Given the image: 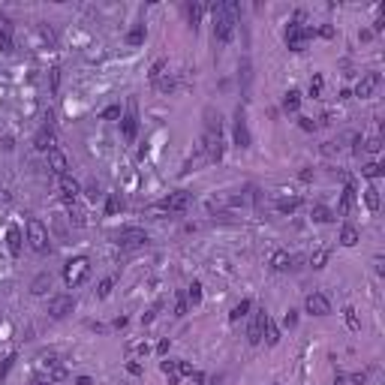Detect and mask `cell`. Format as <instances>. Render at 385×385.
I'll return each instance as SVG.
<instances>
[{
  "label": "cell",
  "instance_id": "1",
  "mask_svg": "<svg viewBox=\"0 0 385 385\" xmlns=\"http://www.w3.org/2000/svg\"><path fill=\"white\" fill-rule=\"evenodd\" d=\"M211 12H214V39L217 42H229L235 24H238V3L235 0L211 3Z\"/></svg>",
  "mask_w": 385,
  "mask_h": 385
},
{
  "label": "cell",
  "instance_id": "2",
  "mask_svg": "<svg viewBox=\"0 0 385 385\" xmlns=\"http://www.w3.org/2000/svg\"><path fill=\"white\" fill-rule=\"evenodd\" d=\"M88 277H91V262H88L85 256L69 259V262L64 265V280H66V286H69V289L81 286Z\"/></svg>",
  "mask_w": 385,
  "mask_h": 385
},
{
  "label": "cell",
  "instance_id": "3",
  "mask_svg": "<svg viewBox=\"0 0 385 385\" xmlns=\"http://www.w3.org/2000/svg\"><path fill=\"white\" fill-rule=\"evenodd\" d=\"M28 241H31L33 253H45V250H48V229L39 223L36 217L28 220Z\"/></svg>",
  "mask_w": 385,
  "mask_h": 385
},
{
  "label": "cell",
  "instance_id": "4",
  "mask_svg": "<svg viewBox=\"0 0 385 385\" xmlns=\"http://www.w3.org/2000/svg\"><path fill=\"white\" fill-rule=\"evenodd\" d=\"M310 36H313V31H310V28H304V24H289V31H286V45H289V51H304Z\"/></svg>",
  "mask_w": 385,
  "mask_h": 385
},
{
  "label": "cell",
  "instance_id": "5",
  "mask_svg": "<svg viewBox=\"0 0 385 385\" xmlns=\"http://www.w3.org/2000/svg\"><path fill=\"white\" fill-rule=\"evenodd\" d=\"M118 244L124 250H139V247H148V235H145V229H121Z\"/></svg>",
  "mask_w": 385,
  "mask_h": 385
},
{
  "label": "cell",
  "instance_id": "6",
  "mask_svg": "<svg viewBox=\"0 0 385 385\" xmlns=\"http://www.w3.org/2000/svg\"><path fill=\"white\" fill-rule=\"evenodd\" d=\"M75 310V298L72 295H54L51 301H48V316L51 319H64Z\"/></svg>",
  "mask_w": 385,
  "mask_h": 385
},
{
  "label": "cell",
  "instance_id": "7",
  "mask_svg": "<svg viewBox=\"0 0 385 385\" xmlns=\"http://www.w3.org/2000/svg\"><path fill=\"white\" fill-rule=\"evenodd\" d=\"M304 310H307L310 316H328V313H331V301H328V295H322V292H310V295L304 298Z\"/></svg>",
  "mask_w": 385,
  "mask_h": 385
},
{
  "label": "cell",
  "instance_id": "8",
  "mask_svg": "<svg viewBox=\"0 0 385 385\" xmlns=\"http://www.w3.org/2000/svg\"><path fill=\"white\" fill-rule=\"evenodd\" d=\"M379 85H382V75H379V72H364V75L358 78V85H355V96H358V99H367V96L376 94Z\"/></svg>",
  "mask_w": 385,
  "mask_h": 385
},
{
  "label": "cell",
  "instance_id": "9",
  "mask_svg": "<svg viewBox=\"0 0 385 385\" xmlns=\"http://www.w3.org/2000/svg\"><path fill=\"white\" fill-rule=\"evenodd\" d=\"M202 148H205L208 160H220V157H223V135L205 129V135H202Z\"/></svg>",
  "mask_w": 385,
  "mask_h": 385
},
{
  "label": "cell",
  "instance_id": "10",
  "mask_svg": "<svg viewBox=\"0 0 385 385\" xmlns=\"http://www.w3.org/2000/svg\"><path fill=\"white\" fill-rule=\"evenodd\" d=\"M121 132H124L127 142H135V132H139V115H135V102H132V99H129L127 115L121 118Z\"/></svg>",
  "mask_w": 385,
  "mask_h": 385
},
{
  "label": "cell",
  "instance_id": "11",
  "mask_svg": "<svg viewBox=\"0 0 385 385\" xmlns=\"http://www.w3.org/2000/svg\"><path fill=\"white\" fill-rule=\"evenodd\" d=\"M265 325H268V313H265V307H262V310H256V313H253L250 328H247V340H250V343H262Z\"/></svg>",
  "mask_w": 385,
  "mask_h": 385
},
{
  "label": "cell",
  "instance_id": "12",
  "mask_svg": "<svg viewBox=\"0 0 385 385\" xmlns=\"http://www.w3.org/2000/svg\"><path fill=\"white\" fill-rule=\"evenodd\" d=\"M235 145L238 148H250V129H247V118H244V108L241 105L235 112Z\"/></svg>",
  "mask_w": 385,
  "mask_h": 385
},
{
  "label": "cell",
  "instance_id": "13",
  "mask_svg": "<svg viewBox=\"0 0 385 385\" xmlns=\"http://www.w3.org/2000/svg\"><path fill=\"white\" fill-rule=\"evenodd\" d=\"M160 208L162 211H187V208H190V193H184V190L169 193V196L162 199Z\"/></svg>",
  "mask_w": 385,
  "mask_h": 385
},
{
  "label": "cell",
  "instance_id": "14",
  "mask_svg": "<svg viewBox=\"0 0 385 385\" xmlns=\"http://www.w3.org/2000/svg\"><path fill=\"white\" fill-rule=\"evenodd\" d=\"M39 364H42V367L48 370V376H51L54 382L66 379V367L61 364V358H58V355H42V358H39Z\"/></svg>",
  "mask_w": 385,
  "mask_h": 385
},
{
  "label": "cell",
  "instance_id": "15",
  "mask_svg": "<svg viewBox=\"0 0 385 385\" xmlns=\"http://www.w3.org/2000/svg\"><path fill=\"white\" fill-rule=\"evenodd\" d=\"M48 169H51L58 178L69 175V160H66L64 151H58V148H51V151H48Z\"/></svg>",
  "mask_w": 385,
  "mask_h": 385
},
{
  "label": "cell",
  "instance_id": "16",
  "mask_svg": "<svg viewBox=\"0 0 385 385\" xmlns=\"http://www.w3.org/2000/svg\"><path fill=\"white\" fill-rule=\"evenodd\" d=\"M33 145H36L39 151H45V154H48V151L54 148V129L48 127V124H42V127H39V132L33 135Z\"/></svg>",
  "mask_w": 385,
  "mask_h": 385
},
{
  "label": "cell",
  "instance_id": "17",
  "mask_svg": "<svg viewBox=\"0 0 385 385\" xmlns=\"http://www.w3.org/2000/svg\"><path fill=\"white\" fill-rule=\"evenodd\" d=\"M78 190H81V187H78V181H75V178H69V175H64V178H61V196H64L69 205L75 202Z\"/></svg>",
  "mask_w": 385,
  "mask_h": 385
},
{
  "label": "cell",
  "instance_id": "18",
  "mask_svg": "<svg viewBox=\"0 0 385 385\" xmlns=\"http://www.w3.org/2000/svg\"><path fill=\"white\" fill-rule=\"evenodd\" d=\"M160 370L166 373L169 385H178V382H181V361H162Z\"/></svg>",
  "mask_w": 385,
  "mask_h": 385
},
{
  "label": "cell",
  "instance_id": "19",
  "mask_svg": "<svg viewBox=\"0 0 385 385\" xmlns=\"http://www.w3.org/2000/svg\"><path fill=\"white\" fill-rule=\"evenodd\" d=\"M6 244H9V253H12V256H21V229H18V226H9Z\"/></svg>",
  "mask_w": 385,
  "mask_h": 385
},
{
  "label": "cell",
  "instance_id": "20",
  "mask_svg": "<svg viewBox=\"0 0 385 385\" xmlns=\"http://www.w3.org/2000/svg\"><path fill=\"white\" fill-rule=\"evenodd\" d=\"M48 289H51V274H48V271H42V274H36V277H33V283H31L33 295H45Z\"/></svg>",
  "mask_w": 385,
  "mask_h": 385
},
{
  "label": "cell",
  "instance_id": "21",
  "mask_svg": "<svg viewBox=\"0 0 385 385\" xmlns=\"http://www.w3.org/2000/svg\"><path fill=\"white\" fill-rule=\"evenodd\" d=\"M358 238H361V235H358V229H355L352 223H346L343 229H340V244H343V247H355Z\"/></svg>",
  "mask_w": 385,
  "mask_h": 385
},
{
  "label": "cell",
  "instance_id": "22",
  "mask_svg": "<svg viewBox=\"0 0 385 385\" xmlns=\"http://www.w3.org/2000/svg\"><path fill=\"white\" fill-rule=\"evenodd\" d=\"M271 268H274V271H289V268H292V256H289L286 250H277V253L271 256Z\"/></svg>",
  "mask_w": 385,
  "mask_h": 385
},
{
  "label": "cell",
  "instance_id": "23",
  "mask_svg": "<svg viewBox=\"0 0 385 385\" xmlns=\"http://www.w3.org/2000/svg\"><path fill=\"white\" fill-rule=\"evenodd\" d=\"M352 202H355V187L349 184V187L343 190V199H340V211H337V214H340V217H346V214L352 211Z\"/></svg>",
  "mask_w": 385,
  "mask_h": 385
},
{
  "label": "cell",
  "instance_id": "24",
  "mask_svg": "<svg viewBox=\"0 0 385 385\" xmlns=\"http://www.w3.org/2000/svg\"><path fill=\"white\" fill-rule=\"evenodd\" d=\"M220 112H214V108H205V129H211V132H220Z\"/></svg>",
  "mask_w": 385,
  "mask_h": 385
},
{
  "label": "cell",
  "instance_id": "25",
  "mask_svg": "<svg viewBox=\"0 0 385 385\" xmlns=\"http://www.w3.org/2000/svg\"><path fill=\"white\" fill-rule=\"evenodd\" d=\"M298 208H301V199H298V196H289V199H280V202H277V211H280V214H292V211H298Z\"/></svg>",
  "mask_w": 385,
  "mask_h": 385
},
{
  "label": "cell",
  "instance_id": "26",
  "mask_svg": "<svg viewBox=\"0 0 385 385\" xmlns=\"http://www.w3.org/2000/svg\"><path fill=\"white\" fill-rule=\"evenodd\" d=\"M202 12H205V6H202V3H187V21H190L193 31H196V24H199Z\"/></svg>",
  "mask_w": 385,
  "mask_h": 385
},
{
  "label": "cell",
  "instance_id": "27",
  "mask_svg": "<svg viewBox=\"0 0 385 385\" xmlns=\"http://www.w3.org/2000/svg\"><path fill=\"white\" fill-rule=\"evenodd\" d=\"M250 307H253V304H250V301L244 298L241 304H235V307H232V313H229V319H232V322H241V319H244V316H247V313H250Z\"/></svg>",
  "mask_w": 385,
  "mask_h": 385
},
{
  "label": "cell",
  "instance_id": "28",
  "mask_svg": "<svg viewBox=\"0 0 385 385\" xmlns=\"http://www.w3.org/2000/svg\"><path fill=\"white\" fill-rule=\"evenodd\" d=\"M364 205H367L370 211H379L382 202H379V190H376V187H367V190H364Z\"/></svg>",
  "mask_w": 385,
  "mask_h": 385
},
{
  "label": "cell",
  "instance_id": "29",
  "mask_svg": "<svg viewBox=\"0 0 385 385\" xmlns=\"http://www.w3.org/2000/svg\"><path fill=\"white\" fill-rule=\"evenodd\" d=\"M262 337H265L268 346H277V343H280V331H277V325H274L271 319H268V325H265V334H262Z\"/></svg>",
  "mask_w": 385,
  "mask_h": 385
},
{
  "label": "cell",
  "instance_id": "30",
  "mask_svg": "<svg viewBox=\"0 0 385 385\" xmlns=\"http://www.w3.org/2000/svg\"><path fill=\"white\" fill-rule=\"evenodd\" d=\"M298 105H301V94H298V91H289V94L283 96V108H286V112H298Z\"/></svg>",
  "mask_w": 385,
  "mask_h": 385
},
{
  "label": "cell",
  "instance_id": "31",
  "mask_svg": "<svg viewBox=\"0 0 385 385\" xmlns=\"http://www.w3.org/2000/svg\"><path fill=\"white\" fill-rule=\"evenodd\" d=\"M166 69H169V64H166V61H154V66H151V72H148V75H151V81H154V85H157V81H160L162 75H166Z\"/></svg>",
  "mask_w": 385,
  "mask_h": 385
},
{
  "label": "cell",
  "instance_id": "32",
  "mask_svg": "<svg viewBox=\"0 0 385 385\" xmlns=\"http://www.w3.org/2000/svg\"><path fill=\"white\" fill-rule=\"evenodd\" d=\"M313 220H316V223H331V220H334V214H331L325 205H313Z\"/></svg>",
  "mask_w": 385,
  "mask_h": 385
},
{
  "label": "cell",
  "instance_id": "33",
  "mask_svg": "<svg viewBox=\"0 0 385 385\" xmlns=\"http://www.w3.org/2000/svg\"><path fill=\"white\" fill-rule=\"evenodd\" d=\"M127 42L129 45H142V42H145V24H135V28L127 33Z\"/></svg>",
  "mask_w": 385,
  "mask_h": 385
},
{
  "label": "cell",
  "instance_id": "34",
  "mask_svg": "<svg viewBox=\"0 0 385 385\" xmlns=\"http://www.w3.org/2000/svg\"><path fill=\"white\" fill-rule=\"evenodd\" d=\"M112 289H115V277H102V280H99V286H96V295H99V298H108V295H112Z\"/></svg>",
  "mask_w": 385,
  "mask_h": 385
},
{
  "label": "cell",
  "instance_id": "35",
  "mask_svg": "<svg viewBox=\"0 0 385 385\" xmlns=\"http://www.w3.org/2000/svg\"><path fill=\"white\" fill-rule=\"evenodd\" d=\"M154 88H157V91H162V94H169V91H175V78H172V75L166 72V75H162V78L157 81V85H154Z\"/></svg>",
  "mask_w": 385,
  "mask_h": 385
},
{
  "label": "cell",
  "instance_id": "36",
  "mask_svg": "<svg viewBox=\"0 0 385 385\" xmlns=\"http://www.w3.org/2000/svg\"><path fill=\"white\" fill-rule=\"evenodd\" d=\"M69 220H72V226H85V211L78 205H69Z\"/></svg>",
  "mask_w": 385,
  "mask_h": 385
},
{
  "label": "cell",
  "instance_id": "37",
  "mask_svg": "<svg viewBox=\"0 0 385 385\" xmlns=\"http://www.w3.org/2000/svg\"><path fill=\"white\" fill-rule=\"evenodd\" d=\"M325 262H328V250H316L310 256V268H325Z\"/></svg>",
  "mask_w": 385,
  "mask_h": 385
},
{
  "label": "cell",
  "instance_id": "38",
  "mask_svg": "<svg viewBox=\"0 0 385 385\" xmlns=\"http://www.w3.org/2000/svg\"><path fill=\"white\" fill-rule=\"evenodd\" d=\"M187 301H190V304H199V301H202V286H199V283H190V286H187Z\"/></svg>",
  "mask_w": 385,
  "mask_h": 385
},
{
  "label": "cell",
  "instance_id": "39",
  "mask_svg": "<svg viewBox=\"0 0 385 385\" xmlns=\"http://www.w3.org/2000/svg\"><path fill=\"white\" fill-rule=\"evenodd\" d=\"M361 175H364V178H379V175H382V166H379V162H367V166L361 169Z\"/></svg>",
  "mask_w": 385,
  "mask_h": 385
},
{
  "label": "cell",
  "instance_id": "40",
  "mask_svg": "<svg viewBox=\"0 0 385 385\" xmlns=\"http://www.w3.org/2000/svg\"><path fill=\"white\" fill-rule=\"evenodd\" d=\"M175 316H187V292H178V301H175Z\"/></svg>",
  "mask_w": 385,
  "mask_h": 385
},
{
  "label": "cell",
  "instance_id": "41",
  "mask_svg": "<svg viewBox=\"0 0 385 385\" xmlns=\"http://www.w3.org/2000/svg\"><path fill=\"white\" fill-rule=\"evenodd\" d=\"M343 316H346V325H349L352 331H361V322H358V316H355L352 307H346V310H343Z\"/></svg>",
  "mask_w": 385,
  "mask_h": 385
},
{
  "label": "cell",
  "instance_id": "42",
  "mask_svg": "<svg viewBox=\"0 0 385 385\" xmlns=\"http://www.w3.org/2000/svg\"><path fill=\"white\" fill-rule=\"evenodd\" d=\"M379 148H382V139H379V135H373V139L364 142V151H367V154H379Z\"/></svg>",
  "mask_w": 385,
  "mask_h": 385
},
{
  "label": "cell",
  "instance_id": "43",
  "mask_svg": "<svg viewBox=\"0 0 385 385\" xmlns=\"http://www.w3.org/2000/svg\"><path fill=\"white\" fill-rule=\"evenodd\" d=\"M307 94L313 96V99L322 94V75H313V78H310V88H307Z\"/></svg>",
  "mask_w": 385,
  "mask_h": 385
},
{
  "label": "cell",
  "instance_id": "44",
  "mask_svg": "<svg viewBox=\"0 0 385 385\" xmlns=\"http://www.w3.org/2000/svg\"><path fill=\"white\" fill-rule=\"evenodd\" d=\"M102 118H105V121H118V118H121V105H108V108L102 112Z\"/></svg>",
  "mask_w": 385,
  "mask_h": 385
},
{
  "label": "cell",
  "instance_id": "45",
  "mask_svg": "<svg viewBox=\"0 0 385 385\" xmlns=\"http://www.w3.org/2000/svg\"><path fill=\"white\" fill-rule=\"evenodd\" d=\"M118 208H121V202H118L115 196H108V202H105V211H108V214H118Z\"/></svg>",
  "mask_w": 385,
  "mask_h": 385
},
{
  "label": "cell",
  "instance_id": "46",
  "mask_svg": "<svg viewBox=\"0 0 385 385\" xmlns=\"http://www.w3.org/2000/svg\"><path fill=\"white\" fill-rule=\"evenodd\" d=\"M0 51H12V42H9V33H0Z\"/></svg>",
  "mask_w": 385,
  "mask_h": 385
},
{
  "label": "cell",
  "instance_id": "47",
  "mask_svg": "<svg viewBox=\"0 0 385 385\" xmlns=\"http://www.w3.org/2000/svg\"><path fill=\"white\" fill-rule=\"evenodd\" d=\"M12 361H15V355H9V358L3 361V367H0V379H3L6 373H9V367H12Z\"/></svg>",
  "mask_w": 385,
  "mask_h": 385
},
{
  "label": "cell",
  "instance_id": "48",
  "mask_svg": "<svg viewBox=\"0 0 385 385\" xmlns=\"http://www.w3.org/2000/svg\"><path fill=\"white\" fill-rule=\"evenodd\" d=\"M127 370L132 373V376H139V373H142V364H139V361H129V364H127Z\"/></svg>",
  "mask_w": 385,
  "mask_h": 385
},
{
  "label": "cell",
  "instance_id": "49",
  "mask_svg": "<svg viewBox=\"0 0 385 385\" xmlns=\"http://www.w3.org/2000/svg\"><path fill=\"white\" fill-rule=\"evenodd\" d=\"M88 196H91V199H99V196H102V193H99V187H96V184H88Z\"/></svg>",
  "mask_w": 385,
  "mask_h": 385
},
{
  "label": "cell",
  "instance_id": "50",
  "mask_svg": "<svg viewBox=\"0 0 385 385\" xmlns=\"http://www.w3.org/2000/svg\"><path fill=\"white\" fill-rule=\"evenodd\" d=\"M193 373H196V370H193L190 364H187V361H181V376H193Z\"/></svg>",
  "mask_w": 385,
  "mask_h": 385
},
{
  "label": "cell",
  "instance_id": "51",
  "mask_svg": "<svg viewBox=\"0 0 385 385\" xmlns=\"http://www.w3.org/2000/svg\"><path fill=\"white\" fill-rule=\"evenodd\" d=\"M349 379H352L355 385H364V379H367V376H364V373H352V376H349Z\"/></svg>",
  "mask_w": 385,
  "mask_h": 385
},
{
  "label": "cell",
  "instance_id": "52",
  "mask_svg": "<svg viewBox=\"0 0 385 385\" xmlns=\"http://www.w3.org/2000/svg\"><path fill=\"white\" fill-rule=\"evenodd\" d=\"M157 352H160V355L169 352V340H160V343H157Z\"/></svg>",
  "mask_w": 385,
  "mask_h": 385
},
{
  "label": "cell",
  "instance_id": "53",
  "mask_svg": "<svg viewBox=\"0 0 385 385\" xmlns=\"http://www.w3.org/2000/svg\"><path fill=\"white\" fill-rule=\"evenodd\" d=\"M295 322H298V316H295V310H289V313H286V325H289V328H292Z\"/></svg>",
  "mask_w": 385,
  "mask_h": 385
},
{
  "label": "cell",
  "instance_id": "54",
  "mask_svg": "<svg viewBox=\"0 0 385 385\" xmlns=\"http://www.w3.org/2000/svg\"><path fill=\"white\" fill-rule=\"evenodd\" d=\"M193 379H196L199 385H208V376H205V373H193Z\"/></svg>",
  "mask_w": 385,
  "mask_h": 385
},
{
  "label": "cell",
  "instance_id": "55",
  "mask_svg": "<svg viewBox=\"0 0 385 385\" xmlns=\"http://www.w3.org/2000/svg\"><path fill=\"white\" fill-rule=\"evenodd\" d=\"M301 127H304V129H316V124H313L310 118H301Z\"/></svg>",
  "mask_w": 385,
  "mask_h": 385
},
{
  "label": "cell",
  "instance_id": "56",
  "mask_svg": "<svg viewBox=\"0 0 385 385\" xmlns=\"http://www.w3.org/2000/svg\"><path fill=\"white\" fill-rule=\"evenodd\" d=\"M75 385H94V382H91V376H78V379H75Z\"/></svg>",
  "mask_w": 385,
  "mask_h": 385
},
{
  "label": "cell",
  "instance_id": "57",
  "mask_svg": "<svg viewBox=\"0 0 385 385\" xmlns=\"http://www.w3.org/2000/svg\"><path fill=\"white\" fill-rule=\"evenodd\" d=\"M33 385H51V379H33Z\"/></svg>",
  "mask_w": 385,
  "mask_h": 385
},
{
  "label": "cell",
  "instance_id": "58",
  "mask_svg": "<svg viewBox=\"0 0 385 385\" xmlns=\"http://www.w3.org/2000/svg\"><path fill=\"white\" fill-rule=\"evenodd\" d=\"M334 385H346V376H337V379H334Z\"/></svg>",
  "mask_w": 385,
  "mask_h": 385
},
{
  "label": "cell",
  "instance_id": "59",
  "mask_svg": "<svg viewBox=\"0 0 385 385\" xmlns=\"http://www.w3.org/2000/svg\"><path fill=\"white\" fill-rule=\"evenodd\" d=\"M274 385H277V382H274Z\"/></svg>",
  "mask_w": 385,
  "mask_h": 385
}]
</instances>
